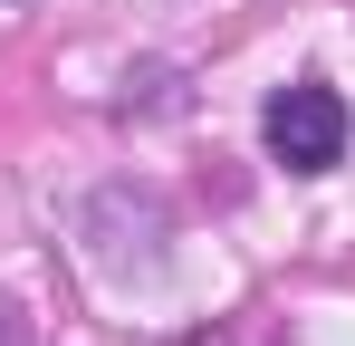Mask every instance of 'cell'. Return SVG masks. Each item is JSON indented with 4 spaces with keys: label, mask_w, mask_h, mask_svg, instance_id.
Returning a JSON list of instances; mask_svg holds the SVG:
<instances>
[{
    "label": "cell",
    "mask_w": 355,
    "mask_h": 346,
    "mask_svg": "<svg viewBox=\"0 0 355 346\" xmlns=\"http://www.w3.org/2000/svg\"><path fill=\"white\" fill-rule=\"evenodd\" d=\"M346 135H355V115H346V97L327 77H297V87H279L259 106V145H269V164H288V173H336L346 164Z\"/></svg>",
    "instance_id": "cell-1"
}]
</instances>
